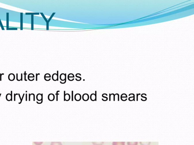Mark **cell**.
<instances>
[{"instance_id":"1","label":"cell","mask_w":194,"mask_h":145,"mask_svg":"<svg viewBox=\"0 0 194 145\" xmlns=\"http://www.w3.org/2000/svg\"><path fill=\"white\" fill-rule=\"evenodd\" d=\"M97 92L96 91H95V94H94V93H93V94H91V95H90V99L91 100H92V101H94V100H96V99H97V94H96Z\"/></svg>"},{"instance_id":"2","label":"cell","mask_w":194,"mask_h":145,"mask_svg":"<svg viewBox=\"0 0 194 145\" xmlns=\"http://www.w3.org/2000/svg\"><path fill=\"white\" fill-rule=\"evenodd\" d=\"M82 99L84 101H87L89 99V95L88 94H87V93H85V94H83L82 96Z\"/></svg>"},{"instance_id":"3","label":"cell","mask_w":194,"mask_h":145,"mask_svg":"<svg viewBox=\"0 0 194 145\" xmlns=\"http://www.w3.org/2000/svg\"><path fill=\"white\" fill-rule=\"evenodd\" d=\"M48 99L49 100H50V101H53L55 99L54 95L53 94H52V93L49 94L48 96Z\"/></svg>"},{"instance_id":"4","label":"cell","mask_w":194,"mask_h":145,"mask_svg":"<svg viewBox=\"0 0 194 145\" xmlns=\"http://www.w3.org/2000/svg\"><path fill=\"white\" fill-rule=\"evenodd\" d=\"M20 18H21V19H20V25H21V26H20V30H23V13H20Z\"/></svg>"},{"instance_id":"5","label":"cell","mask_w":194,"mask_h":145,"mask_svg":"<svg viewBox=\"0 0 194 145\" xmlns=\"http://www.w3.org/2000/svg\"><path fill=\"white\" fill-rule=\"evenodd\" d=\"M75 100H76V101H80V100H81V94H79V93H77V94H75Z\"/></svg>"},{"instance_id":"6","label":"cell","mask_w":194,"mask_h":145,"mask_svg":"<svg viewBox=\"0 0 194 145\" xmlns=\"http://www.w3.org/2000/svg\"><path fill=\"white\" fill-rule=\"evenodd\" d=\"M34 16L33 15H31V29L32 30H33V28H34Z\"/></svg>"},{"instance_id":"7","label":"cell","mask_w":194,"mask_h":145,"mask_svg":"<svg viewBox=\"0 0 194 145\" xmlns=\"http://www.w3.org/2000/svg\"><path fill=\"white\" fill-rule=\"evenodd\" d=\"M9 13H7V30H8L9 28Z\"/></svg>"},{"instance_id":"8","label":"cell","mask_w":194,"mask_h":145,"mask_svg":"<svg viewBox=\"0 0 194 145\" xmlns=\"http://www.w3.org/2000/svg\"><path fill=\"white\" fill-rule=\"evenodd\" d=\"M64 101H69L70 99V95L69 94L67 93L65 94V96L64 98Z\"/></svg>"},{"instance_id":"9","label":"cell","mask_w":194,"mask_h":145,"mask_svg":"<svg viewBox=\"0 0 194 145\" xmlns=\"http://www.w3.org/2000/svg\"><path fill=\"white\" fill-rule=\"evenodd\" d=\"M37 99L38 101H41L43 99V94H38L37 95Z\"/></svg>"},{"instance_id":"10","label":"cell","mask_w":194,"mask_h":145,"mask_svg":"<svg viewBox=\"0 0 194 145\" xmlns=\"http://www.w3.org/2000/svg\"><path fill=\"white\" fill-rule=\"evenodd\" d=\"M51 145H62L61 142H52Z\"/></svg>"},{"instance_id":"11","label":"cell","mask_w":194,"mask_h":145,"mask_svg":"<svg viewBox=\"0 0 194 145\" xmlns=\"http://www.w3.org/2000/svg\"><path fill=\"white\" fill-rule=\"evenodd\" d=\"M113 145H124V143L121 142V143H119V142H113Z\"/></svg>"},{"instance_id":"12","label":"cell","mask_w":194,"mask_h":145,"mask_svg":"<svg viewBox=\"0 0 194 145\" xmlns=\"http://www.w3.org/2000/svg\"><path fill=\"white\" fill-rule=\"evenodd\" d=\"M39 14V13H26V15H36V14H37H37Z\"/></svg>"},{"instance_id":"13","label":"cell","mask_w":194,"mask_h":145,"mask_svg":"<svg viewBox=\"0 0 194 145\" xmlns=\"http://www.w3.org/2000/svg\"><path fill=\"white\" fill-rule=\"evenodd\" d=\"M0 26H1V28H2V30H4V27H3V25H2V22L1 21V20L0 19Z\"/></svg>"},{"instance_id":"14","label":"cell","mask_w":194,"mask_h":145,"mask_svg":"<svg viewBox=\"0 0 194 145\" xmlns=\"http://www.w3.org/2000/svg\"><path fill=\"white\" fill-rule=\"evenodd\" d=\"M34 143L36 145H41L42 144L43 142H34Z\"/></svg>"},{"instance_id":"15","label":"cell","mask_w":194,"mask_h":145,"mask_svg":"<svg viewBox=\"0 0 194 145\" xmlns=\"http://www.w3.org/2000/svg\"><path fill=\"white\" fill-rule=\"evenodd\" d=\"M93 144L94 145H102V143H99L98 144L97 142H93Z\"/></svg>"},{"instance_id":"16","label":"cell","mask_w":194,"mask_h":145,"mask_svg":"<svg viewBox=\"0 0 194 145\" xmlns=\"http://www.w3.org/2000/svg\"><path fill=\"white\" fill-rule=\"evenodd\" d=\"M128 145H137V143H136V142H135V143H130V142H129V143H128Z\"/></svg>"},{"instance_id":"17","label":"cell","mask_w":194,"mask_h":145,"mask_svg":"<svg viewBox=\"0 0 194 145\" xmlns=\"http://www.w3.org/2000/svg\"><path fill=\"white\" fill-rule=\"evenodd\" d=\"M60 92V91H57V93H56V96H57V101H58V96L59 94H58V92Z\"/></svg>"},{"instance_id":"18","label":"cell","mask_w":194,"mask_h":145,"mask_svg":"<svg viewBox=\"0 0 194 145\" xmlns=\"http://www.w3.org/2000/svg\"><path fill=\"white\" fill-rule=\"evenodd\" d=\"M17 28H9L8 29V30H17Z\"/></svg>"},{"instance_id":"19","label":"cell","mask_w":194,"mask_h":145,"mask_svg":"<svg viewBox=\"0 0 194 145\" xmlns=\"http://www.w3.org/2000/svg\"><path fill=\"white\" fill-rule=\"evenodd\" d=\"M72 100H73V91H72Z\"/></svg>"},{"instance_id":"20","label":"cell","mask_w":194,"mask_h":145,"mask_svg":"<svg viewBox=\"0 0 194 145\" xmlns=\"http://www.w3.org/2000/svg\"><path fill=\"white\" fill-rule=\"evenodd\" d=\"M25 76V80L26 81H27V80H26V75H27V74H26V71H25L24 74Z\"/></svg>"},{"instance_id":"21","label":"cell","mask_w":194,"mask_h":145,"mask_svg":"<svg viewBox=\"0 0 194 145\" xmlns=\"http://www.w3.org/2000/svg\"><path fill=\"white\" fill-rule=\"evenodd\" d=\"M4 75V74H0V80L1 81V77H2V75Z\"/></svg>"},{"instance_id":"22","label":"cell","mask_w":194,"mask_h":145,"mask_svg":"<svg viewBox=\"0 0 194 145\" xmlns=\"http://www.w3.org/2000/svg\"><path fill=\"white\" fill-rule=\"evenodd\" d=\"M20 80H21V81L22 80V74H21V79Z\"/></svg>"}]
</instances>
